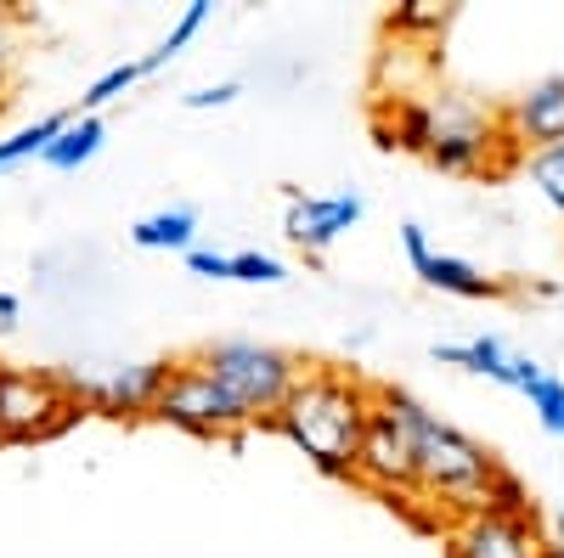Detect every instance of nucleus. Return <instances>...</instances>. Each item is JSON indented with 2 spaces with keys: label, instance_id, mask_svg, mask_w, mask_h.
Here are the masks:
<instances>
[{
  "label": "nucleus",
  "instance_id": "9d476101",
  "mask_svg": "<svg viewBox=\"0 0 564 558\" xmlns=\"http://www.w3.org/2000/svg\"><path fill=\"white\" fill-rule=\"evenodd\" d=\"M542 525L536 519H502V514H475L452 519L441 530V558H542Z\"/></svg>",
  "mask_w": 564,
  "mask_h": 558
},
{
  "label": "nucleus",
  "instance_id": "f03ea898",
  "mask_svg": "<svg viewBox=\"0 0 564 558\" xmlns=\"http://www.w3.org/2000/svg\"><path fill=\"white\" fill-rule=\"evenodd\" d=\"M406 424H412V440H417V507H423V525L446 530L452 519L486 514V491H491V474L502 469V462L475 435H463L457 424H446L441 412H430L412 390H406Z\"/></svg>",
  "mask_w": 564,
  "mask_h": 558
},
{
  "label": "nucleus",
  "instance_id": "a878e982",
  "mask_svg": "<svg viewBox=\"0 0 564 558\" xmlns=\"http://www.w3.org/2000/svg\"><path fill=\"white\" fill-rule=\"evenodd\" d=\"M186 271L193 276H209V283H231V254H215V249H193V254H181Z\"/></svg>",
  "mask_w": 564,
  "mask_h": 558
},
{
  "label": "nucleus",
  "instance_id": "a211bd4d",
  "mask_svg": "<svg viewBox=\"0 0 564 558\" xmlns=\"http://www.w3.org/2000/svg\"><path fill=\"white\" fill-rule=\"evenodd\" d=\"M68 119H74V113H45V119L12 130L7 142H0V169H12V164H23V158H45V147H52L57 135L68 130Z\"/></svg>",
  "mask_w": 564,
  "mask_h": 558
},
{
  "label": "nucleus",
  "instance_id": "423d86ee",
  "mask_svg": "<svg viewBox=\"0 0 564 558\" xmlns=\"http://www.w3.org/2000/svg\"><path fill=\"white\" fill-rule=\"evenodd\" d=\"M85 417L90 412L74 401L63 372L0 361V446H45Z\"/></svg>",
  "mask_w": 564,
  "mask_h": 558
},
{
  "label": "nucleus",
  "instance_id": "6e6552de",
  "mask_svg": "<svg viewBox=\"0 0 564 558\" xmlns=\"http://www.w3.org/2000/svg\"><path fill=\"white\" fill-rule=\"evenodd\" d=\"M164 372L170 361H124V366H68L63 379L85 412H102L124 424V417H153Z\"/></svg>",
  "mask_w": 564,
  "mask_h": 558
},
{
  "label": "nucleus",
  "instance_id": "f257e3e1",
  "mask_svg": "<svg viewBox=\"0 0 564 558\" xmlns=\"http://www.w3.org/2000/svg\"><path fill=\"white\" fill-rule=\"evenodd\" d=\"M372 379L350 366H327V361H305L300 384L289 390L282 412L271 417V429L289 440L316 474L327 480H350L356 469V451L367 435V417H372Z\"/></svg>",
  "mask_w": 564,
  "mask_h": 558
},
{
  "label": "nucleus",
  "instance_id": "1a4fd4ad",
  "mask_svg": "<svg viewBox=\"0 0 564 558\" xmlns=\"http://www.w3.org/2000/svg\"><path fill=\"white\" fill-rule=\"evenodd\" d=\"M282 198H289V243L300 254H327L345 231L367 215V198L361 193H305V186H282Z\"/></svg>",
  "mask_w": 564,
  "mask_h": 558
},
{
  "label": "nucleus",
  "instance_id": "412c9836",
  "mask_svg": "<svg viewBox=\"0 0 564 558\" xmlns=\"http://www.w3.org/2000/svg\"><path fill=\"white\" fill-rule=\"evenodd\" d=\"M446 23H452V7H423V0H412V7H395L390 12V34L395 40H412V34H430V40H441L446 34Z\"/></svg>",
  "mask_w": 564,
  "mask_h": 558
},
{
  "label": "nucleus",
  "instance_id": "2eb2a0df",
  "mask_svg": "<svg viewBox=\"0 0 564 558\" xmlns=\"http://www.w3.org/2000/svg\"><path fill=\"white\" fill-rule=\"evenodd\" d=\"M430 288H441V294H452V299H497V294H508V283H497V276H486L475 260H463V254H430V265L417 271Z\"/></svg>",
  "mask_w": 564,
  "mask_h": 558
},
{
  "label": "nucleus",
  "instance_id": "7ed1b4c3",
  "mask_svg": "<svg viewBox=\"0 0 564 558\" xmlns=\"http://www.w3.org/2000/svg\"><path fill=\"white\" fill-rule=\"evenodd\" d=\"M350 485H367L372 496H384L390 507L412 514V525H423V507H417V440H412V424H406V390L401 384L372 390V417H367Z\"/></svg>",
  "mask_w": 564,
  "mask_h": 558
},
{
  "label": "nucleus",
  "instance_id": "cd10ccee",
  "mask_svg": "<svg viewBox=\"0 0 564 558\" xmlns=\"http://www.w3.org/2000/svg\"><path fill=\"white\" fill-rule=\"evenodd\" d=\"M18 321H23V299H18L12 288H0V339L18 333Z\"/></svg>",
  "mask_w": 564,
  "mask_h": 558
},
{
  "label": "nucleus",
  "instance_id": "bb28decb",
  "mask_svg": "<svg viewBox=\"0 0 564 558\" xmlns=\"http://www.w3.org/2000/svg\"><path fill=\"white\" fill-rule=\"evenodd\" d=\"M401 254H406V265H412V271H423V265H430V254H435L430 231H423L417 220H401Z\"/></svg>",
  "mask_w": 564,
  "mask_h": 558
},
{
  "label": "nucleus",
  "instance_id": "20e7f679",
  "mask_svg": "<svg viewBox=\"0 0 564 558\" xmlns=\"http://www.w3.org/2000/svg\"><path fill=\"white\" fill-rule=\"evenodd\" d=\"M198 361L209 366V379L238 401V412L254 429H271V417L282 412V401H289V390L305 372V361L294 350L265 344V339H215V344L198 350Z\"/></svg>",
  "mask_w": 564,
  "mask_h": 558
},
{
  "label": "nucleus",
  "instance_id": "f3484780",
  "mask_svg": "<svg viewBox=\"0 0 564 558\" xmlns=\"http://www.w3.org/2000/svg\"><path fill=\"white\" fill-rule=\"evenodd\" d=\"M102 142H108V119L102 113H74L68 119V130L57 135L52 147H45V169H85L90 158L102 153Z\"/></svg>",
  "mask_w": 564,
  "mask_h": 558
},
{
  "label": "nucleus",
  "instance_id": "4468645a",
  "mask_svg": "<svg viewBox=\"0 0 564 558\" xmlns=\"http://www.w3.org/2000/svg\"><path fill=\"white\" fill-rule=\"evenodd\" d=\"M170 63H175V57L164 52V45H153L148 57H130V63H113L108 74H97V79L85 85V97H79V108H74V113H102L108 102L130 97V90H135L141 79H148V74H159V68H170Z\"/></svg>",
  "mask_w": 564,
  "mask_h": 558
},
{
  "label": "nucleus",
  "instance_id": "5701e85b",
  "mask_svg": "<svg viewBox=\"0 0 564 558\" xmlns=\"http://www.w3.org/2000/svg\"><path fill=\"white\" fill-rule=\"evenodd\" d=\"M231 283L276 288V283H289V265H282L276 254H260V249H238V254H231Z\"/></svg>",
  "mask_w": 564,
  "mask_h": 558
},
{
  "label": "nucleus",
  "instance_id": "f8f14e48",
  "mask_svg": "<svg viewBox=\"0 0 564 558\" xmlns=\"http://www.w3.org/2000/svg\"><path fill=\"white\" fill-rule=\"evenodd\" d=\"M430 355L446 361V366L475 372V379H491V384H502V390H520V395L542 379V361H531V355H520V350H508V344L491 339V333L463 339V344H435Z\"/></svg>",
  "mask_w": 564,
  "mask_h": 558
},
{
  "label": "nucleus",
  "instance_id": "b1692460",
  "mask_svg": "<svg viewBox=\"0 0 564 558\" xmlns=\"http://www.w3.org/2000/svg\"><path fill=\"white\" fill-rule=\"evenodd\" d=\"M209 18H215V0H193V7H186V12L175 18V29H170V34H164L159 45H164L170 57H181L186 45H193V34H198V29H204Z\"/></svg>",
  "mask_w": 564,
  "mask_h": 558
},
{
  "label": "nucleus",
  "instance_id": "393cba45",
  "mask_svg": "<svg viewBox=\"0 0 564 558\" xmlns=\"http://www.w3.org/2000/svg\"><path fill=\"white\" fill-rule=\"evenodd\" d=\"M243 97V79H215V85H198V90H186L181 108L186 113H209V108H231Z\"/></svg>",
  "mask_w": 564,
  "mask_h": 558
},
{
  "label": "nucleus",
  "instance_id": "39448f33",
  "mask_svg": "<svg viewBox=\"0 0 564 558\" xmlns=\"http://www.w3.org/2000/svg\"><path fill=\"white\" fill-rule=\"evenodd\" d=\"M430 108H435V135H430V153L423 158L441 175H502L513 164H525L520 147L508 142L497 108H480V102L457 97V90L430 97Z\"/></svg>",
  "mask_w": 564,
  "mask_h": 558
},
{
  "label": "nucleus",
  "instance_id": "ddd939ff",
  "mask_svg": "<svg viewBox=\"0 0 564 558\" xmlns=\"http://www.w3.org/2000/svg\"><path fill=\"white\" fill-rule=\"evenodd\" d=\"M430 135H435V108L430 97H390L379 113V147L395 153H430Z\"/></svg>",
  "mask_w": 564,
  "mask_h": 558
},
{
  "label": "nucleus",
  "instance_id": "6ab92c4d",
  "mask_svg": "<svg viewBox=\"0 0 564 558\" xmlns=\"http://www.w3.org/2000/svg\"><path fill=\"white\" fill-rule=\"evenodd\" d=\"M520 169H525V180H531L536 193H542V204H547V209L564 220V142H558V147H542V153H531Z\"/></svg>",
  "mask_w": 564,
  "mask_h": 558
},
{
  "label": "nucleus",
  "instance_id": "9b49d317",
  "mask_svg": "<svg viewBox=\"0 0 564 558\" xmlns=\"http://www.w3.org/2000/svg\"><path fill=\"white\" fill-rule=\"evenodd\" d=\"M497 113H502L508 142L520 147V158H531V153H542V147H558V142H564V74L531 79L520 97L502 102Z\"/></svg>",
  "mask_w": 564,
  "mask_h": 558
},
{
  "label": "nucleus",
  "instance_id": "4be33fe9",
  "mask_svg": "<svg viewBox=\"0 0 564 558\" xmlns=\"http://www.w3.org/2000/svg\"><path fill=\"white\" fill-rule=\"evenodd\" d=\"M525 401H531V412H536V424L564 440V379H553V372L542 366V379L525 390Z\"/></svg>",
  "mask_w": 564,
  "mask_h": 558
},
{
  "label": "nucleus",
  "instance_id": "aec40b11",
  "mask_svg": "<svg viewBox=\"0 0 564 558\" xmlns=\"http://www.w3.org/2000/svg\"><path fill=\"white\" fill-rule=\"evenodd\" d=\"M23 40H29L23 12L0 7V102L12 97V85H18V74H23Z\"/></svg>",
  "mask_w": 564,
  "mask_h": 558
},
{
  "label": "nucleus",
  "instance_id": "0eeeda50",
  "mask_svg": "<svg viewBox=\"0 0 564 558\" xmlns=\"http://www.w3.org/2000/svg\"><path fill=\"white\" fill-rule=\"evenodd\" d=\"M153 417L170 424V429H181V435H198V440H238L243 429H254L249 417L238 412V401L209 379V366L198 355L170 361L164 390L153 401Z\"/></svg>",
  "mask_w": 564,
  "mask_h": 558
},
{
  "label": "nucleus",
  "instance_id": "dca6fc26",
  "mask_svg": "<svg viewBox=\"0 0 564 558\" xmlns=\"http://www.w3.org/2000/svg\"><path fill=\"white\" fill-rule=\"evenodd\" d=\"M130 243L135 249H159V254H193L198 249V209H159V215H141L130 226Z\"/></svg>",
  "mask_w": 564,
  "mask_h": 558
}]
</instances>
